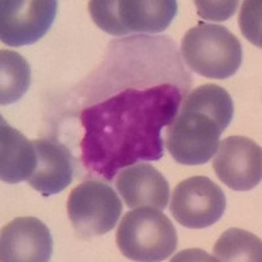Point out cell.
Instances as JSON below:
<instances>
[{
  "label": "cell",
  "mask_w": 262,
  "mask_h": 262,
  "mask_svg": "<svg viewBox=\"0 0 262 262\" xmlns=\"http://www.w3.org/2000/svg\"><path fill=\"white\" fill-rule=\"evenodd\" d=\"M182 93L177 85L126 88L80 114L84 137L81 161L93 174L112 181L121 169L164 155L161 128L179 113Z\"/></svg>",
  "instance_id": "1"
},
{
  "label": "cell",
  "mask_w": 262,
  "mask_h": 262,
  "mask_svg": "<svg viewBox=\"0 0 262 262\" xmlns=\"http://www.w3.org/2000/svg\"><path fill=\"white\" fill-rule=\"evenodd\" d=\"M233 118V101L224 88L205 84L189 93L180 113L168 125L165 147L185 165L206 164L215 155L219 138Z\"/></svg>",
  "instance_id": "2"
},
{
  "label": "cell",
  "mask_w": 262,
  "mask_h": 262,
  "mask_svg": "<svg viewBox=\"0 0 262 262\" xmlns=\"http://www.w3.org/2000/svg\"><path fill=\"white\" fill-rule=\"evenodd\" d=\"M185 63L209 79L231 78L243 62V46L226 27L201 23L186 32L181 42Z\"/></svg>",
  "instance_id": "3"
},
{
  "label": "cell",
  "mask_w": 262,
  "mask_h": 262,
  "mask_svg": "<svg viewBox=\"0 0 262 262\" xmlns=\"http://www.w3.org/2000/svg\"><path fill=\"white\" fill-rule=\"evenodd\" d=\"M121 253L133 261H164L177 248V231L159 209L143 206L123 215L117 229Z\"/></svg>",
  "instance_id": "4"
},
{
  "label": "cell",
  "mask_w": 262,
  "mask_h": 262,
  "mask_svg": "<svg viewBox=\"0 0 262 262\" xmlns=\"http://www.w3.org/2000/svg\"><path fill=\"white\" fill-rule=\"evenodd\" d=\"M174 0H92L91 17L101 30L112 36L130 33H160L177 15Z\"/></svg>",
  "instance_id": "5"
},
{
  "label": "cell",
  "mask_w": 262,
  "mask_h": 262,
  "mask_svg": "<svg viewBox=\"0 0 262 262\" xmlns=\"http://www.w3.org/2000/svg\"><path fill=\"white\" fill-rule=\"evenodd\" d=\"M67 212L75 232L83 238L102 236L117 226L122 203L107 184L88 180L72 189Z\"/></svg>",
  "instance_id": "6"
},
{
  "label": "cell",
  "mask_w": 262,
  "mask_h": 262,
  "mask_svg": "<svg viewBox=\"0 0 262 262\" xmlns=\"http://www.w3.org/2000/svg\"><path fill=\"white\" fill-rule=\"evenodd\" d=\"M226 195L221 186L205 176L180 182L173 190L169 210L177 223L186 228H207L226 211Z\"/></svg>",
  "instance_id": "7"
},
{
  "label": "cell",
  "mask_w": 262,
  "mask_h": 262,
  "mask_svg": "<svg viewBox=\"0 0 262 262\" xmlns=\"http://www.w3.org/2000/svg\"><path fill=\"white\" fill-rule=\"evenodd\" d=\"M57 12L55 0H2V42L12 48L36 43L53 27Z\"/></svg>",
  "instance_id": "8"
},
{
  "label": "cell",
  "mask_w": 262,
  "mask_h": 262,
  "mask_svg": "<svg viewBox=\"0 0 262 262\" xmlns=\"http://www.w3.org/2000/svg\"><path fill=\"white\" fill-rule=\"evenodd\" d=\"M212 168L217 179L229 189L247 191L262 179L261 147L247 137H228L219 142Z\"/></svg>",
  "instance_id": "9"
},
{
  "label": "cell",
  "mask_w": 262,
  "mask_h": 262,
  "mask_svg": "<svg viewBox=\"0 0 262 262\" xmlns=\"http://www.w3.org/2000/svg\"><path fill=\"white\" fill-rule=\"evenodd\" d=\"M48 226L33 216L17 217L2 229L0 259L3 262H46L53 254Z\"/></svg>",
  "instance_id": "10"
},
{
  "label": "cell",
  "mask_w": 262,
  "mask_h": 262,
  "mask_svg": "<svg viewBox=\"0 0 262 262\" xmlns=\"http://www.w3.org/2000/svg\"><path fill=\"white\" fill-rule=\"evenodd\" d=\"M33 143L36 147L37 164L28 182L45 196L60 193L74 179L75 160L71 152L55 140L37 139Z\"/></svg>",
  "instance_id": "11"
},
{
  "label": "cell",
  "mask_w": 262,
  "mask_h": 262,
  "mask_svg": "<svg viewBox=\"0 0 262 262\" xmlns=\"http://www.w3.org/2000/svg\"><path fill=\"white\" fill-rule=\"evenodd\" d=\"M116 186L130 209L149 206L164 210L169 200V184L151 164H137L118 172Z\"/></svg>",
  "instance_id": "12"
},
{
  "label": "cell",
  "mask_w": 262,
  "mask_h": 262,
  "mask_svg": "<svg viewBox=\"0 0 262 262\" xmlns=\"http://www.w3.org/2000/svg\"><path fill=\"white\" fill-rule=\"evenodd\" d=\"M0 119V179L7 184L28 181L37 164L34 143Z\"/></svg>",
  "instance_id": "13"
},
{
  "label": "cell",
  "mask_w": 262,
  "mask_h": 262,
  "mask_svg": "<svg viewBox=\"0 0 262 262\" xmlns=\"http://www.w3.org/2000/svg\"><path fill=\"white\" fill-rule=\"evenodd\" d=\"M30 66L23 55L12 50L0 51V104H15L29 90Z\"/></svg>",
  "instance_id": "14"
},
{
  "label": "cell",
  "mask_w": 262,
  "mask_h": 262,
  "mask_svg": "<svg viewBox=\"0 0 262 262\" xmlns=\"http://www.w3.org/2000/svg\"><path fill=\"white\" fill-rule=\"evenodd\" d=\"M215 261H253L262 259L261 238L240 228H229L214 245Z\"/></svg>",
  "instance_id": "15"
},
{
  "label": "cell",
  "mask_w": 262,
  "mask_h": 262,
  "mask_svg": "<svg viewBox=\"0 0 262 262\" xmlns=\"http://www.w3.org/2000/svg\"><path fill=\"white\" fill-rule=\"evenodd\" d=\"M242 33L253 45L261 48V2H244L238 17Z\"/></svg>",
  "instance_id": "16"
},
{
  "label": "cell",
  "mask_w": 262,
  "mask_h": 262,
  "mask_svg": "<svg viewBox=\"0 0 262 262\" xmlns=\"http://www.w3.org/2000/svg\"><path fill=\"white\" fill-rule=\"evenodd\" d=\"M198 15L205 20L211 21H224L228 20L233 13L236 12L238 3L236 0L231 2H205V0H198L195 2Z\"/></svg>",
  "instance_id": "17"
}]
</instances>
